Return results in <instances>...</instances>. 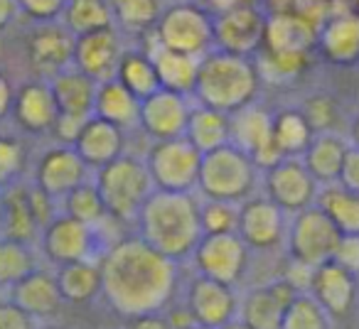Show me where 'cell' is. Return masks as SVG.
<instances>
[{"label": "cell", "instance_id": "74e56055", "mask_svg": "<svg viewBox=\"0 0 359 329\" xmlns=\"http://www.w3.org/2000/svg\"><path fill=\"white\" fill-rule=\"evenodd\" d=\"M114 20L121 32L145 35L153 32L155 22L163 15V0H111Z\"/></svg>", "mask_w": 359, "mask_h": 329}, {"label": "cell", "instance_id": "7bdbcfd3", "mask_svg": "<svg viewBox=\"0 0 359 329\" xmlns=\"http://www.w3.org/2000/svg\"><path fill=\"white\" fill-rule=\"evenodd\" d=\"M200 221L202 234H234L239 229V204L224 200H202Z\"/></svg>", "mask_w": 359, "mask_h": 329}, {"label": "cell", "instance_id": "680465c9", "mask_svg": "<svg viewBox=\"0 0 359 329\" xmlns=\"http://www.w3.org/2000/svg\"><path fill=\"white\" fill-rule=\"evenodd\" d=\"M37 329H65V327H57V324H40Z\"/></svg>", "mask_w": 359, "mask_h": 329}, {"label": "cell", "instance_id": "f5cc1de1", "mask_svg": "<svg viewBox=\"0 0 359 329\" xmlns=\"http://www.w3.org/2000/svg\"><path fill=\"white\" fill-rule=\"evenodd\" d=\"M13 96H15V89H13L11 79L6 76V71H0V123H6L11 118Z\"/></svg>", "mask_w": 359, "mask_h": 329}, {"label": "cell", "instance_id": "60d3db41", "mask_svg": "<svg viewBox=\"0 0 359 329\" xmlns=\"http://www.w3.org/2000/svg\"><path fill=\"white\" fill-rule=\"evenodd\" d=\"M280 329H330L327 309L313 295L298 293L293 302L285 307Z\"/></svg>", "mask_w": 359, "mask_h": 329}, {"label": "cell", "instance_id": "7402d4cb", "mask_svg": "<svg viewBox=\"0 0 359 329\" xmlns=\"http://www.w3.org/2000/svg\"><path fill=\"white\" fill-rule=\"evenodd\" d=\"M8 298L20 304L22 309H27V312L35 319H40V322H47V319L57 317L62 304H65L55 270H45V268H40V265H37L32 273H27L20 283L13 285V288L8 290Z\"/></svg>", "mask_w": 359, "mask_h": 329}, {"label": "cell", "instance_id": "5b68a950", "mask_svg": "<svg viewBox=\"0 0 359 329\" xmlns=\"http://www.w3.org/2000/svg\"><path fill=\"white\" fill-rule=\"evenodd\" d=\"M94 182L104 197L109 216L118 224H135L140 206L155 192L145 160L128 153L94 170Z\"/></svg>", "mask_w": 359, "mask_h": 329}, {"label": "cell", "instance_id": "8fae6325", "mask_svg": "<svg viewBox=\"0 0 359 329\" xmlns=\"http://www.w3.org/2000/svg\"><path fill=\"white\" fill-rule=\"evenodd\" d=\"M266 20L269 15L254 3L215 13V47L241 57H256L264 50Z\"/></svg>", "mask_w": 359, "mask_h": 329}, {"label": "cell", "instance_id": "f546056e", "mask_svg": "<svg viewBox=\"0 0 359 329\" xmlns=\"http://www.w3.org/2000/svg\"><path fill=\"white\" fill-rule=\"evenodd\" d=\"M99 258H86V260H74V263L57 265L55 275H57V283H60L65 302L86 304V302H91V300L101 298Z\"/></svg>", "mask_w": 359, "mask_h": 329}, {"label": "cell", "instance_id": "f6af8a7d", "mask_svg": "<svg viewBox=\"0 0 359 329\" xmlns=\"http://www.w3.org/2000/svg\"><path fill=\"white\" fill-rule=\"evenodd\" d=\"M69 0H18L20 15L30 18L32 22H55L62 18Z\"/></svg>", "mask_w": 359, "mask_h": 329}, {"label": "cell", "instance_id": "e575fe53", "mask_svg": "<svg viewBox=\"0 0 359 329\" xmlns=\"http://www.w3.org/2000/svg\"><path fill=\"white\" fill-rule=\"evenodd\" d=\"M327 59L347 64L359 57V15H339L323 30L320 37Z\"/></svg>", "mask_w": 359, "mask_h": 329}, {"label": "cell", "instance_id": "9f6ffc18", "mask_svg": "<svg viewBox=\"0 0 359 329\" xmlns=\"http://www.w3.org/2000/svg\"><path fill=\"white\" fill-rule=\"evenodd\" d=\"M219 329H251V327H249V324H246V322H241L239 317H234V319H231V322H226L224 327H219Z\"/></svg>", "mask_w": 359, "mask_h": 329}, {"label": "cell", "instance_id": "836d02e7", "mask_svg": "<svg viewBox=\"0 0 359 329\" xmlns=\"http://www.w3.org/2000/svg\"><path fill=\"white\" fill-rule=\"evenodd\" d=\"M60 22L76 37L116 25L111 0H69Z\"/></svg>", "mask_w": 359, "mask_h": 329}, {"label": "cell", "instance_id": "ffe728a7", "mask_svg": "<svg viewBox=\"0 0 359 329\" xmlns=\"http://www.w3.org/2000/svg\"><path fill=\"white\" fill-rule=\"evenodd\" d=\"M126 50L128 47L123 45V32L116 25L86 32V35L76 37L74 66L101 84V81L116 79V71H118L121 57Z\"/></svg>", "mask_w": 359, "mask_h": 329}, {"label": "cell", "instance_id": "7c38bea8", "mask_svg": "<svg viewBox=\"0 0 359 329\" xmlns=\"http://www.w3.org/2000/svg\"><path fill=\"white\" fill-rule=\"evenodd\" d=\"M91 180V167L81 160L74 145L55 143L42 150L32 167V182L57 202H62L74 187Z\"/></svg>", "mask_w": 359, "mask_h": 329}, {"label": "cell", "instance_id": "f907efd6", "mask_svg": "<svg viewBox=\"0 0 359 329\" xmlns=\"http://www.w3.org/2000/svg\"><path fill=\"white\" fill-rule=\"evenodd\" d=\"M339 182L347 190L357 192L359 195V148L357 150H347L342 162V175H339Z\"/></svg>", "mask_w": 359, "mask_h": 329}, {"label": "cell", "instance_id": "e0dca14e", "mask_svg": "<svg viewBox=\"0 0 359 329\" xmlns=\"http://www.w3.org/2000/svg\"><path fill=\"white\" fill-rule=\"evenodd\" d=\"M185 307L197 324L219 329L239 314V295L231 285L195 275L187 285Z\"/></svg>", "mask_w": 359, "mask_h": 329}, {"label": "cell", "instance_id": "5bb4252c", "mask_svg": "<svg viewBox=\"0 0 359 329\" xmlns=\"http://www.w3.org/2000/svg\"><path fill=\"white\" fill-rule=\"evenodd\" d=\"M264 190L266 197L276 202L283 211L298 214L318 197V182L310 175L303 160L283 158L273 167L264 170Z\"/></svg>", "mask_w": 359, "mask_h": 329}, {"label": "cell", "instance_id": "4fadbf2b", "mask_svg": "<svg viewBox=\"0 0 359 329\" xmlns=\"http://www.w3.org/2000/svg\"><path fill=\"white\" fill-rule=\"evenodd\" d=\"M76 35H72L60 20L37 22L27 37V62L37 79H52L60 71L74 66Z\"/></svg>", "mask_w": 359, "mask_h": 329}, {"label": "cell", "instance_id": "94428289", "mask_svg": "<svg viewBox=\"0 0 359 329\" xmlns=\"http://www.w3.org/2000/svg\"><path fill=\"white\" fill-rule=\"evenodd\" d=\"M0 221H3V192H0Z\"/></svg>", "mask_w": 359, "mask_h": 329}, {"label": "cell", "instance_id": "7dc6e473", "mask_svg": "<svg viewBox=\"0 0 359 329\" xmlns=\"http://www.w3.org/2000/svg\"><path fill=\"white\" fill-rule=\"evenodd\" d=\"M303 115L308 118L310 128L323 130V133H325V130H327L330 125H332V120H334V108H332V104H330V99L318 96V99H310L308 104H305Z\"/></svg>", "mask_w": 359, "mask_h": 329}, {"label": "cell", "instance_id": "d6986e66", "mask_svg": "<svg viewBox=\"0 0 359 329\" xmlns=\"http://www.w3.org/2000/svg\"><path fill=\"white\" fill-rule=\"evenodd\" d=\"M60 115V106L52 94V86L47 79L25 81L15 89L13 96L11 118L15 128L25 135H45L52 133Z\"/></svg>", "mask_w": 359, "mask_h": 329}, {"label": "cell", "instance_id": "cb8c5ba5", "mask_svg": "<svg viewBox=\"0 0 359 329\" xmlns=\"http://www.w3.org/2000/svg\"><path fill=\"white\" fill-rule=\"evenodd\" d=\"M313 22L300 13H276L266 20L264 50L269 52H288V55H308L315 45Z\"/></svg>", "mask_w": 359, "mask_h": 329}, {"label": "cell", "instance_id": "f35d334b", "mask_svg": "<svg viewBox=\"0 0 359 329\" xmlns=\"http://www.w3.org/2000/svg\"><path fill=\"white\" fill-rule=\"evenodd\" d=\"M37 268L35 246L0 236V290H11Z\"/></svg>", "mask_w": 359, "mask_h": 329}, {"label": "cell", "instance_id": "1f68e13d", "mask_svg": "<svg viewBox=\"0 0 359 329\" xmlns=\"http://www.w3.org/2000/svg\"><path fill=\"white\" fill-rule=\"evenodd\" d=\"M344 155H347V148L342 145V140L330 133H320L303 153V162L310 170V175L315 177V182L332 185L342 175Z\"/></svg>", "mask_w": 359, "mask_h": 329}, {"label": "cell", "instance_id": "bcb514c9", "mask_svg": "<svg viewBox=\"0 0 359 329\" xmlns=\"http://www.w3.org/2000/svg\"><path fill=\"white\" fill-rule=\"evenodd\" d=\"M40 319L32 317L27 309H22L11 298L0 300V329H37Z\"/></svg>", "mask_w": 359, "mask_h": 329}, {"label": "cell", "instance_id": "f1b7e54d", "mask_svg": "<svg viewBox=\"0 0 359 329\" xmlns=\"http://www.w3.org/2000/svg\"><path fill=\"white\" fill-rule=\"evenodd\" d=\"M94 115L118 125L128 133L130 128H138L140 120V99L130 94L118 79L101 81L96 89V104Z\"/></svg>", "mask_w": 359, "mask_h": 329}, {"label": "cell", "instance_id": "ba28073f", "mask_svg": "<svg viewBox=\"0 0 359 329\" xmlns=\"http://www.w3.org/2000/svg\"><path fill=\"white\" fill-rule=\"evenodd\" d=\"M106 244L101 241L99 226H89L74 216L65 214V211H60L40 231V239H37V251L55 268L65 263H74V260L99 258Z\"/></svg>", "mask_w": 359, "mask_h": 329}, {"label": "cell", "instance_id": "ee69618b", "mask_svg": "<svg viewBox=\"0 0 359 329\" xmlns=\"http://www.w3.org/2000/svg\"><path fill=\"white\" fill-rule=\"evenodd\" d=\"M256 66H259L261 79H271V81H288L303 71L308 55H288V52H269L261 50L254 57Z\"/></svg>", "mask_w": 359, "mask_h": 329}, {"label": "cell", "instance_id": "ab89813d", "mask_svg": "<svg viewBox=\"0 0 359 329\" xmlns=\"http://www.w3.org/2000/svg\"><path fill=\"white\" fill-rule=\"evenodd\" d=\"M320 206L342 234H359V195L347 187H327L320 195Z\"/></svg>", "mask_w": 359, "mask_h": 329}, {"label": "cell", "instance_id": "db71d44e", "mask_svg": "<svg viewBox=\"0 0 359 329\" xmlns=\"http://www.w3.org/2000/svg\"><path fill=\"white\" fill-rule=\"evenodd\" d=\"M18 15H20L18 0H0V32L8 30L18 20Z\"/></svg>", "mask_w": 359, "mask_h": 329}, {"label": "cell", "instance_id": "484cf974", "mask_svg": "<svg viewBox=\"0 0 359 329\" xmlns=\"http://www.w3.org/2000/svg\"><path fill=\"white\" fill-rule=\"evenodd\" d=\"M40 221L32 214V206L27 202V182L3 190V221H0V236L13 241H20L27 246H37L40 239Z\"/></svg>", "mask_w": 359, "mask_h": 329}, {"label": "cell", "instance_id": "d590c367", "mask_svg": "<svg viewBox=\"0 0 359 329\" xmlns=\"http://www.w3.org/2000/svg\"><path fill=\"white\" fill-rule=\"evenodd\" d=\"M273 140L283 158H298L313 143V128L303 111H280L273 113Z\"/></svg>", "mask_w": 359, "mask_h": 329}, {"label": "cell", "instance_id": "30bf717a", "mask_svg": "<svg viewBox=\"0 0 359 329\" xmlns=\"http://www.w3.org/2000/svg\"><path fill=\"white\" fill-rule=\"evenodd\" d=\"M249 253L251 248L236 231L234 234H205L190 260L197 275L236 288L246 273Z\"/></svg>", "mask_w": 359, "mask_h": 329}, {"label": "cell", "instance_id": "9a60e30c", "mask_svg": "<svg viewBox=\"0 0 359 329\" xmlns=\"http://www.w3.org/2000/svg\"><path fill=\"white\" fill-rule=\"evenodd\" d=\"M231 143L246 150L261 170H269L283 160V153L273 140V113L264 106L251 104L231 113Z\"/></svg>", "mask_w": 359, "mask_h": 329}, {"label": "cell", "instance_id": "6f0895ef", "mask_svg": "<svg viewBox=\"0 0 359 329\" xmlns=\"http://www.w3.org/2000/svg\"><path fill=\"white\" fill-rule=\"evenodd\" d=\"M182 329H212V327H205V324H197V322H192V324H187V327H182Z\"/></svg>", "mask_w": 359, "mask_h": 329}, {"label": "cell", "instance_id": "11a10c76", "mask_svg": "<svg viewBox=\"0 0 359 329\" xmlns=\"http://www.w3.org/2000/svg\"><path fill=\"white\" fill-rule=\"evenodd\" d=\"M244 3H254V0H210V10L219 13V10H226V8L244 6Z\"/></svg>", "mask_w": 359, "mask_h": 329}, {"label": "cell", "instance_id": "2e32d148", "mask_svg": "<svg viewBox=\"0 0 359 329\" xmlns=\"http://www.w3.org/2000/svg\"><path fill=\"white\" fill-rule=\"evenodd\" d=\"M195 106V99L187 94H177L160 86L155 94L140 101V120L138 128L150 140H168L185 135L187 118Z\"/></svg>", "mask_w": 359, "mask_h": 329}, {"label": "cell", "instance_id": "8d00e7d4", "mask_svg": "<svg viewBox=\"0 0 359 329\" xmlns=\"http://www.w3.org/2000/svg\"><path fill=\"white\" fill-rule=\"evenodd\" d=\"M62 211L74 219L84 221L89 226H104V221H111L109 211H106V204H104V197H101L99 187H96L94 177L86 182H81L79 187L69 192L65 200L60 202Z\"/></svg>", "mask_w": 359, "mask_h": 329}, {"label": "cell", "instance_id": "4316f807", "mask_svg": "<svg viewBox=\"0 0 359 329\" xmlns=\"http://www.w3.org/2000/svg\"><path fill=\"white\" fill-rule=\"evenodd\" d=\"M47 81H50L52 94H55L57 106H60V113L81 115V118L94 115L96 89H99L96 79H91L89 74H84L76 66H69V69L60 71Z\"/></svg>", "mask_w": 359, "mask_h": 329}, {"label": "cell", "instance_id": "c3c4849f", "mask_svg": "<svg viewBox=\"0 0 359 329\" xmlns=\"http://www.w3.org/2000/svg\"><path fill=\"white\" fill-rule=\"evenodd\" d=\"M89 118H81V115H72V113H60L57 115L55 128H52V135H55L57 143L74 145L76 138H79V133H81V128H84V123Z\"/></svg>", "mask_w": 359, "mask_h": 329}, {"label": "cell", "instance_id": "b9f144b4", "mask_svg": "<svg viewBox=\"0 0 359 329\" xmlns=\"http://www.w3.org/2000/svg\"><path fill=\"white\" fill-rule=\"evenodd\" d=\"M27 167V148L20 135L0 133V192L22 182Z\"/></svg>", "mask_w": 359, "mask_h": 329}, {"label": "cell", "instance_id": "3957f363", "mask_svg": "<svg viewBox=\"0 0 359 329\" xmlns=\"http://www.w3.org/2000/svg\"><path fill=\"white\" fill-rule=\"evenodd\" d=\"M261 86V74L254 57H241L226 50H210L200 57V71L195 84V104L210 108L236 113L246 106L256 104Z\"/></svg>", "mask_w": 359, "mask_h": 329}, {"label": "cell", "instance_id": "91938a15", "mask_svg": "<svg viewBox=\"0 0 359 329\" xmlns=\"http://www.w3.org/2000/svg\"><path fill=\"white\" fill-rule=\"evenodd\" d=\"M354 138H357V143H359V120H357V125H354Z\"/></svg>", "mask_w": 359, "mask_h": 329}, {"label": "cell", "instance_id": "52a82bcc", "mask_svg": "<svg viewBox=\"0 0 359 329\" xmlns=\"http://www.w3.org/2000/svg\"><path fill=\"white\" fill-rule=\"evenodd\" d=\"M143 160L148 164L155 190L197 192L202 153L185 135L168 140H150Z\"/></svg>", "mask_w": 359, "mask_h": 329}, {"label": "cell", "instance_id": "d6a6232c", "mask_svg": "<svg viewBox=\"0 0 359 329\" xmlns=\"http://www.w3.org/2000/svg\"><path fill=\"white\" fill-rule=\"evenodd\" d=\"M116 79L135 94L140 101L148 99L150 94L160 89L158 69H155V62L150 57L148 50H126L121 57L118 71H116Z\"/></svg>", "mask_w": 359, "mask_h": 329}, {"label": "cell", "instance_id": "d4e9b609", "mask_svg": "<svg viewBox=\"0 0 359 329\" xmlns=\"http://www.w3.org/2000/svg\"><path fill=\"white\" fill-rule=\"evenodd\" d=\"M310 295L327 309V314L349 312L354 302V278L337 260L318 265L310 283Z\"/></svg>", "mask_w": 359, "mask_h": 329}, {"label": "cell", "instance_id": "6125c7cd", "mask_svg": "<svg viewBox=\"0 0 359 329\" xmlns=\"http://www.w3.org/2000/svg\"><path fill=\"white\" fill-rule=\"evenodd\" d=\"M172 3H175V0H172Z\"/></svg>", "mask_w": 359, "mask_h": 329}, {"label": "cell", "instance_id": "4dcf8cb0", "mask_svg": "<svg viewBox=\"0 0 359 329\" xmlns=\"http://www.w3.org/2000/svg\"><path fill=\"white\" fill-rule=\"evenodd\" d=\"M185 138L200 153L222 148V145L231 143V115L224 111L210 108V106L195 104L190 111V118H187Z\"/></svg>", "mask_w": 359, "mask_h": 329}, {"label": "cell", "instance_id": "ac0fdd59", "mask_svg": "<svg viewBox=\"0 0 359 329\" xmlns=\"http://www.w3.org/2000/svg\"><path fill=\"white\" fill-rule=\"evenodd\" d=\"M236 234L244 239L251 251H271L283 244L285 211L269 197H249L239 204V229Z\"/></svg>", "mask_w": 359, "mask_h": 329}, {"label": "cell", "instance_id": "9c48e42d", "mask_svg": "<svg viewBox=\"0 0 359 329\" xmlns=\"http://www.w3.org/2000/svg\"><path fill=\"white\" fill-rule=\"evenodd\" d=\"M339 239H342V231L320 204H310L298 211L285 236L290 258L313 265V268L334 258Z\"/></svg>", "mask_w": 359, "mask_h": 329}, {"label": "cell", "instance_id": "44dd1931", "mask_svg": "<svg viewBox=\"0 0 359 329\" xmlns=\"http://www.w3.org/2000/svg\"><path fill=\"white\" fill-rule=\"evenodd\" d=\"M298 290L285 278L276 280L264 288H254L239 298V314L236 317L246 322L251 329H280L283 312L295 300Z\"/></svg>", "mask_w": 359, "mask_h": 329}, {"label": "cell", "instance_id": "7a4b0ae2", "mask_svg": "<svg viewBox=\"0 0 359 329\" xmlns=\"http://www.w3.org/2000/svg\"><path fill=\"white\" fill-rule=\"evenodd\" d=\"M197 192L155 190L140 206L135 234L168 258L185 263L192 258L202 234Z\"/></svg>", "mask_w": 359, "mask_h": 329}, {"label": "cell", "instance_id": "603a6c76", "mask_svg": "<svg viewBox=\"0 0 359 329\" xmlns=\"http://www.w3.org/2000/svg\"><path fill=\"white\" fill-rule=\"evenodd\" d=\"M74 148L91 170H99L126 153V130L99 115H91L81 128Z\"/></svg>", "mask_w": 359, "mask_h": 329}, {"label": "cell", "instance_id": "681fc988", "mask_svg": "<svg viewBox=\"0 0 359 329\" xmlns=\"http://www.w3.org/2000/svg\"><path fill=\"white\" fill-rule=\"evenodd\" d=\"M332 260L344 265L349 273H359V234H342Z\"/></svg>", "mask_w": 359, "mask_h": 329}, {"label": "cell", "instance_id": "816d5d0a", "mask_svg": "<svg viewBox=\"0 0 359 329\" xmlns=\"http://www.w3.org/2000/svg\"><path fill=\"white\" fill-rule=\"evenodd\" d=\"M126 329H175L168 314L163 312H148V314H135V317L126 319Z\"/></svg>", "mask_w": 359, "mask_h": 329}, {"label": "cell", "instance_id": "83f0119b", "mask_svg": "<svg viewBox=\"0 0 359 329\" xmlns=\"http://www.w3.org/2000/svg\"><path fill=\"white\" fill-rule=\"evenodd\" d=\"M148 52L155 62V69H158V79L163 89L177 91V94H187V96L195 94L200 57L168 50V47H160L155 42L148 47Z\"/></svg>", "mask_w": 359, "mask_h": 329}, {"label": "cell", "instance_id": "6da1fadb", "mask_svg": "<svg viewBox=\"0 0 359 329\" xmlns=\"http://www.w3.org/2000/svg\"><path fill=\"white\" fill-rule=\"evenodd\" d=\"M99 263L101 298L126 319L163 312L177 293L180 263L155 251L138 234L109 244Z\"/></svg>", "mask_w": 359, "mask_h": 329}, {"label": "cell", "instance_id": "277c9868", "mask_svg": "<svg viewBox=\"0 0 359 329\" xmlns=\"http://www.w3.org/2000/svg\"><path fill=\"white\" fill-rule=\"evenodd\" d=\"M261 172L264 170L246 150L234 143H226L217 150L202 153L197 195L202 200H224L241 204L249 197H254Z\"/></svg>", "mask_w": 359, "mask_h": 329}, {"label": "cell", "instance_id": "8992f818", "mask_svg": "<svg viewBox=\"0 0 359 329\" xmlns=\"http://www.w3.org/2000/svg\"><path fill=\"white\" fill-rule=\"evenodd\" d=\"M150 42L185 55H207L215 50V13L192 0H175L163 8Z\"/></svg>", "mask_w": 359, "mask_h": 329}]
</instances>
